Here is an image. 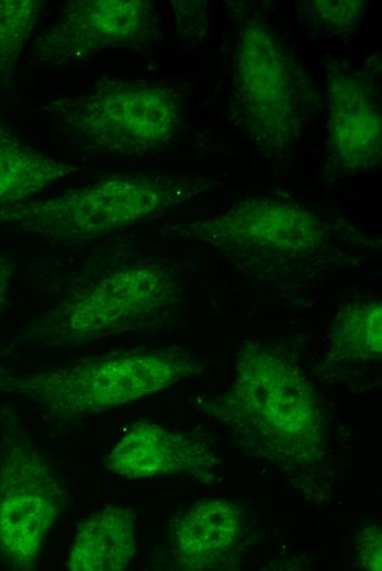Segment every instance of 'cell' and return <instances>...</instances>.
<instances>
[{"mask_svg":"<svg viewBox=\"0 0 382 571\" xmlns=\"http://www.w3.org/2000/svg\"><path fill=\"white\" fill-rule=\"evenodd\" d=\"M222 408L241 441L270 460L307 464L322 451L321 401L297 363L281 350L247 344Z\"/></svg>","mask_w":382,"mask_h":571,"instance_id":"6da1fadb","label":"cell"},{"mask_svg":"<svg viewBox=\"0 0 382 571\" xmlns=\"http://www.w3.org/2000/svg\"><path fill=\"white\" fill-rule=\"evenodd\" d=\"M234 99L260 145H291L304 120L307 88L297 59L262 21L249 22L234 57Z\"/></svg>","mask_w":382,"mask_h":571,"instance_id":"7a4b0ae2","label":"cell"},{"mask_svg":"<svg viewBox=\"0 0 382 571\" xmlns=\"http://www.w3.org/2000/svg\"><path fill=\"white\" fill-rule=\"evenodd\" d=\"M189 357L139 351L101 359L34 380L47 406L63 416H81L164 389L193 371Z\"/></svg>","mask_w":382,"mask_h":571,"instance_id":"3957f363","label":"cell"},{"mask_svg":"<svg viewBox=\"0 0 382 571\" xmlns=\"http://www.w3.org/2000/svg\"><path fill=\"white\" fill-rule=\"evenodd\" d=\"M65 494L41 455L23 444L7 450L0 471V557L29 570L60 513Z\"/></svg>","mask_w":382,"mask_h":571,"instance_id":"277c9868","label":"cell"},{"mask_svg":"<svg viewBox=\"0 0 382 571\" xmlns=\"http://www.w3.org/2000/svg\"><path fill=\"white\" fill-rule=\"evenodd\" d=\"M329 146L345 169L366 170L381 157L378 87L368 74L341 69L328 77Z\"/></svg>","mask_w":382,"mask_h":571,"instance_id":"5b68a950","label":"cell"},{"mask_svg":"<svg viewBox=\"0 0 382 571\" xmlns=\"http://www.w3.org/2000/svg\"><path fill=\"white\" fill-rule=\"evenodd\" d=\"M221 242L238 248L306 253L324 239L318 220L297 203L254 199L232 208L215 223Z\"/></svg>","mask_w":382,"mask_h":571,"instance_id":"8992f818","label":"cell"},{"mask_svg":"<svg viewBox=\"0 0 382 571\" xmlns=\"http://www.w3.org/2000/svg\"><path fill=\"white\" fill-rule=\"evenodd\" d=\"M176 284L160 268H130L87 293L70 315V327L93 334L135 320H144L173 300Z\"/></svg>","mask_w":382,"mask_h":571,"instance_id":"52a82bcc","label":"cell"},{"mask_svg":"<svg viewBox=\"0 0 382 571\" xmlns=\"http://www.w3.org/2000/svg\"><path fill=\"white\" fill-rule=\"evenodd\" d=\"M213 462L203 440L144 421L133 425L103 458L108 470L131 479L193 472Z\"/></svg>","mask_w":382,"mask_h":571,"instance_id":"ba28073f","label":"cell"},{"mask_svg":"<svg viewBox=\"0 0 382 571\" xmlns=\"http://www.w3.org/2000/svg\"><path fill=\"white\" fill-rule=\"evenodd\" d=\"M245 529L241 510L227 500H203L170 522L172 560L183 570L218 567L236 547Z\"/></svg>","mask_w":382,"mask_h":571,"instance_id":"9c48e42d","label":"cell"},{"mask_svg":"<svg viewBox=\"0 0 382 571\" xmlns=\"http://www.w3.org/2000/svg\"><path fill=\"white\" fill-rule=\"evenodd\" d=\"M134 513L128 507L106 506L85 520L66 561L72 571H120L135 556Z\"/></svg>","mask_w":382,"mask_h":571,"instance_id":"30bf717a","label":"cell"},{"mask_svg":"<svg viewBox=\"0 0 382 571\" xmlns=\"http://www.w3.org/2000/svg\"><path fill=\"white\" fill-rule=\"evenodd\" d=\"M114 121V131L127 145H155L166 139L177 121L172 99L158 88H131L105 110Z\"/></svg>","mask_w":382,"mask_h":571,"instance_id":"8fae6325","label":"cell"},{"mask_svg":"<svg viewBox=\"0 0 382 571\" xmlns=\"http://www.w3.org/2000/svg\"><path fill=\"white\" fill-rule=\"evenodd\" d=\"M382 307L378 300L352 303L334 321V356L347 360H378L382 354Z\"/></svg>","mask_w":382,"mask_h":571,"instance_id":"7c38bea8","label":"cell"},{"mask_svg":"<svg viewBox=\"0 0 382 571\" xmlns=\"http://www.w3.org/2000/svg\"><path fill=\"white\" fill-rule=\"evenodd\" d=\"M53 161L19 149H0V204L38 190L59 175Z\"/></svg>","mask_w":382,"mask_h":571,"instance_id":"4fadbf2b","label":"cell"},{"mask_svg":"<svg viewBox=\"0 0 382 571\" xmlns=\"http://www.w3.org/2000/svg\"><path fill=\"white\" fill-rule=\"evenodd\" d=\"M315 20L329 30H345L358 23L364 7L361 1H314Z\"/></svg>","mask_w":382,"mask_h":571,"instance_id":"5bb4252c","label":"cell"},{"mask_svg":"<svg viewBox=\"0 0 382 571\" xmlns=\"http://www.w3.org/2000/svg\"><path fill=\"white\" fill-rule=\"evenodd\" d=\"M356 551L366 570H382V535L375 525L366 526L357 533Z\"/></svg>","mask_w":382,"mask_h":571,"instance_id":"9a60e30c","label":"cell"},{"mask_svg":"<svg viewBox=\"0 0 382 571\" xmlns=\"http://www.w3.org/2000/svg\"><path fill=\"white\" fill-rule=\"evenodd\" d=\"M9 270L0 260V311L5 302V294L8 288Z\"/></svg>","mask_w":382,"mask_h":571,"instance_id":"2e32d148","label":"cell"}]
</instances>
